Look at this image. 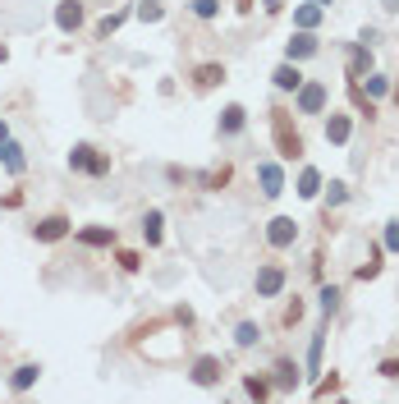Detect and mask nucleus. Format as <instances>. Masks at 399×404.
Instances as JSON below:
<instances>
[{
	"mask_svg": "<svg viewBox=\"0 0 399 404\" xmlns=\"http://www.w3.org/2000/svg\"><path fill=\"white\" fill-rule=\"evenodd\" d=\"M280 290H285V266H276V262L262 266V271H257V294H262V299H276Z\"/></svg>",
	"mask_w": 399,
	"mask_h": 404,
	"instance_id": "1a4fd4ad",
	"label": "nucleus"
},
{
	"mask_svg": "<svg viewBox=\"0 0 399 404\" xmlns=\"http://www.w3.org/2000/svg\"><path fill=\"white\" fill-rule=\"evenodd\" d=\"M326 202H330V207H339V202H349V184H339V179H335V184H330V193H326Z\"/></svg>",
	"mask_w": 399,
	"mask_h": 404,
	"instance_id": "f704fd0d",
	"label": "nucleus"
},
{
	"mask_svg": "<svg viewBox=\"0 0 399 404\" xmlns=\"http://www.w3.org/2000/svg\"><path fill=\"white\" fill-rule=\"evenodd\" d=\"M115 262H120V266H124V271H138V266H142V257H138V253H129V248H124V253H120V257H115Z\"/></svg>",
	"mask_w": 399,
	"mask_h": 404,
	"instance_id": "e433bc0d",
	"label": "nucleus"
},
{
	"mask_svg": "<svg viewBox=\"0 0 399 404\" xmlns=\"http://www.w3.org/2000/svg\"><path fill=\"white\" fill-rule=\"evenodd\" d=\"M216 83H225V64L211 60V64H198V69H193V88L198 92H211Z\"/></svg>",
	"mask_w": 399,
	"mask_h": 404,
	"instance_id": "9b49d317",
	"label": "nucleus"
},
{
	"mask_svg": "<svg viewBox=\"0 0 399 404\" xmlns=\"http://www.w3.org/2000/svg\"><path fill=\"white\" fill-rule=\"evenodd\" d=\"M386 248H390V253H399V220H390V225H386Z\"/></svg>",
	"mask_w": 399,
	"mask_h": 404,
	"instance_id": "4c0bfd02",
	"label": "nucleus"
},
{
	"mask_svg": "<svg viewBox=\"0 0 399 404\" xmlns=\"http://www.w3.org/2000/svg\"><path fill=\"white\" fill-rule=\"evenodd\" d=\"M138 18H142V23H161V18H165V5H161V0H142V5H138Z\"/></svg>",
	"mask_w": 399,
	"mask_h": 404,
	"instance_id": "393cba45",
	"label": "nucleus"
},
{
	"mask_svg": "<svg viewBox=\"0 0 399 404\" xmlns=\"http://www.w3.org/2000/svg\"><path fill=\"white\" fill-rule=\"evenodd\" d=\"M271 83H276L280 92H298V83H303V69H298L294 60H285V64H276V74H271Z\"/></svg>",
	"mask_w": 399,
	"mask_h": 404,
	"instance_id": "f8f14e48",
	"label": "nucleus"
},
{
	"mask_svg": "<svg viewBox=\"0 0 399 404\" xmlns=\"http://www.w3.org/2000/svg\"><path fill=\"white\" fill-rule=\"evenodd\" d=\"M326 101H330V88H326V83H317V79H303V83H298V92H294V111H298V115H321V111H326Z\"/></svg>",
	"mask_w": 399,
	"mask_h": 404,
	"instance_id": "f03ea898",
	"label": "nucleus"
},
{
	"mask_svg": "<svg viewBox=\"0 0 399 404\" xmlns=\"http://www.w3.org/2000/svg\"><path fill=\"white\" fill-rule=\"evenodd\" d=\"M87 175H96V179L111 175V157H106V152H96V157H92V170H87Z\"/></svg>",
	"mask_w": 399,
	"mask_h": 404,
	"instance_id": "72a5a7b5",
	"label": "nucleus"
},
{
	"mask_svg": "<svg viewBox=\"0 0 399 404\" xmlns=\"http://www.w3.org/2000/svg\"><path fill=\"white\" fill-rule=\"evenodd\" d=\"M257 184H262V198H280L285 193V170L276 161H262L257 166Z\"/></svg>",
	"mask_w": 399,
	"mask_h": 404,
	"instance_id": "423d86ee",
	"label": "nucleus"
},
{
	"mask_svg": "<svg viewBox=\"0 0 399 404\" xmlns=\"http://www.w3.org/2000/svg\"><path fill=\"white\" fill-rule=\"evenodd\" d=\"M55 28L60 33H79L83 28V0H60L55 5Z\"/></svg>",
	"mask_w": 399,
	"mask_h": 404,
	"instance_id": "0eeeda50",
	"label": "nucleus"
},
{
	"mask_svg": "<svg viewBox=\"0 0 399 404\" xmlns=\"http://www.w3.org/2000/svg\"><path fill=\"white\" fill-rule=\"evenodd\" d=\"M0 161H5V170H9V175H23V170H28L23 147H18L14 138H5V142H0Z\"/></svg>",
	"mask_w": 399,
	"mask_h": 404,
	"instance_id": "4468645a",
	"label": "nucleus"
},
{
	"mask_svg": "<svg viewBox=\"0 0 399 404\" xmlns=\"http://www.w3.org/2000/svg\"><path fill=\"white\" fill-rule=\"evenodd\" d=\"M294 239H298V220H294V216H276V220L266 225V244H271V248H289Z\"/></svg>",
	"mask_w": 399,
	"mask_h": 404,
	"instance_id": "39448f33",
	"label": "nucleus"
},
{
	"mask_svg": "<svg viewBox=\"0 0 399 404\" xmlns=\"http://www.w3.org/2000/svg\"><path fill=\"white\" fill-rule=\"evenodd\" d=\"M142 235H147V244H152V248H157L161 239H165V216H161L157 207H152L147 216H142Z\"/></svg>",
	"mask_w": 399,
	"mask_h": 404,
	"instance_id": "f3484780",
	"label": "nucleus"
},
{
	"mask_svg": "<svg viewBox=\"0 0 399 404\" xmlns=\"http://www.w3.org/2000/svg\"><path fill=\"white\" fill-rule=\"evenodd\" d=\"M271 133H276V152H280L285 161H298V157L308 152V147H303V133L294 129V115H289L285 106H276V111H271Z\"/></svg>",
	"mask_w": 399,
	"mask_h": 404,
	"instance_id": "f257e3e1",
	"label": "nucleus"
},
{
	"mask_svg": "<svg viewBox=\"0 0 399 404\" xmlns=\"http://www.w3.org/2000/svg\"><path fill=\"white\" fill-rule=\"evenodd\" d=\"M33 235L42 239V244H55V239L69 235V216H60V211H55V216H42V220L33 225Z\"/></svg>",
	"mask_w": 399,
	"mask_h": 404,
	"instance_id": "6e6552de",
	"label": "nucleus"
},
{
	"mask_svg": "<svg viewBox=\"0 0 399 404\" xmlns=\"http://www.w3.org/2000/svg\"><path fill=\"white\" fill-rule=\"evenodd\" d=\"M243 129H248V111H243L239 101L225 106V111H220V133H225V138H235V133H243Z\"/></svg>",
	"mask_w": 399,
	"mask_h": 404,
	"instance_id": "ddd939ff",
	"label": "nucleus"
},
{
	"mask_svg": "<svg viewBox=\"0 0 399 404\" xmlns=\"http://www.w3.org/2000/svg\"><path fill=\"white\" fill-rule=\"evenodd\" d=\"M339 299H344V294H339V285H326V290H321V313H335V308H339Z\"/></svg>",
	"mask_w": 399,
	"mask_h": 404,
	"instance_id": "cd10ccee",
	"label": "nucleus"
},
{
	"mask_svg": "<svg viewBox=\"0 0 399 404\" xmlns=\"http://www.w3.org/2000/svg\"><path fill=\"white\" fill-rule=\"evenodd\" d=\"M335 391H339V377L330 372V377H321V381H317V391H313V395H335Z\"/></svg>",
	"mask_w": 399,
	"mask_h": 404,
	"instance_id": "c9c22d12",
	"label": "nucleus"
},
{
	"mask_svg": "<svg viewBox=\"0 0 399 404\" xmlns=\"http://www.w3.org/2000/svg\"><path fill=\"white\" fill-rule=\"evenodd\" d=\"M262 9H266V14H280V9H285V0H262Z\"/></svg>",
	"mask_w": 399,
	"mask_h": 404,
	"instance_id": "79ce46f5",
	"label": "nucleus"
},
{
	"mask_svg": "<svg viewBox=\"0 0 399 404\" xmlns=\"http://www.w3.org/2000/svg\"><path fill=\"white\" fill-rule=\"evenodd\" d=\"M321 349H326V331H317L313 344H308V368L313 372H321Z\"/></svg>",
	"mask_w": 399,
	"mask_h": 404,
	"instance_id": "a878e982",
	"label": "nucleus"
},
{
	"mask_svg": "<svg viewBox=\"0 0 399 404\" xmlns=\"http://www.w3.org/2000/svg\"><path fill=\"white\" fill-rule=\"evenodd\" d=\"M165 179H170V184H184V179H189V170H179V166H170V170H165Z\"/></svg>",
	"mask_w": 399,
	"mask_h": 404,
	"instance_id": "ea45409f",
	"label": "nucleus"
},
{
	"mask_svg": "<svg viewBox=\"0 0 399 404\" xmlns=\"http://www.w3.org/2000/svg\"><path fill=\"white\" fill-rule=\"evenodd\" d=\"M313 5H321V9H330V5H335V0H313Z\"/></svg>",
	"mask_w": 399,
	"mask_h": 404,
	"instance_id": "a18cd8bd",
	"label": "nucleus"
},
{
	"mask_svg": "<svg viewBox=\"0 0 399 404\" xmlns=\"http://www.w3.org/2000/svg\"><path fill=\"white\" fill-rule=\"evenodd\" d=\"M92 157H96V147H87V142H79V147L69 152V166H74V170H92Z\"/></svg>",
	"mask_w": 399,
	"mask_h": 404,
	"instance_id": "b1692460",
	"label": "nucleus"
},
{
	"mask_svg": "<svg viewBox=\"0 0 399 404\" xmlns=\"http://www.w3.org/2000/svg\"><path fill=\"white\" fill-rule=\"evenodd\" d=\"M79 239H83V244H92V248H115V230H106V225L79 230Z\"/></svg>",
	"mask_w": 399,
	"mask_h": 404,
	"instance_id": "6ab92c4d",
	"label": "nucleus"
},
{
	"mask_svg": "<svg viewBox=\"0 0 399 404\" xmlns=\"http://www.w3.org/2000/svg\"><path fill=\"white\" fill-rule=\"evenodd\" d=\"M189 377H193V386H216V381L225 377V363H220L216 354H202V359L193 363V372H189Z\"/></svg>",
	"mask_w": 399,
	"mask_h": 404,
	"instance_id": "20e7f679",
	"label": "nucleus"
},
{
	"mask_svg": "<svg viewBox=\"0 0 399 404\" xmlns=\"http://www.w3.org/2000/svg\"><path fill=\"white\" fill-rule=\"evenodd\" d=\"M124 18H129V14H124V9H120V14H106V18H101V23H96V37H111V33H115V28H120V23H124Z\"/></svg>",
	"mask_w": 399,
	"mask_h": 404,
	"instance_id": "7c9ffc66",
	"label": "nucleus"
},
{
	"mask_svg": "<svg viewBox=\"0 0 399 404\" xmlns=\"http://www.w3.org/2000/svg\"><path fill=\"white\" fill-rule=\"evenodd\" d=\"M390 92H395V101H399V83H395V88H390Z\"/></svg>",
	"mask_w": 399,
	"mask_h": 404,
	"instance_id": "49530a36",
	"label": "nucleus"
},
{
	"mask_svg": "<svg viewBox=\"0 0 399 404\" xmlns=\"http://www.w3.org/2000/svg\"><path fill=\"white\" fill-rule=\"evenodd\" d=\"M349 101L358 106V115H367V120H376V97H367V88L358 79H349Z\"/></svg>",
	"mask_w": 399,
	"mask_h": 404,
	"instance_id": "2eb2a0df",
	"label": "nucleus"
},
{
	"mask_svg": "<svg viewBox=\"0 0 399 404\" xmlns=\"http://www.w3.org/2000/svg\"><path fill=\"white\" fill-rule=\"evenodd\" d=\"M390 92V79L386 74H367V97H386Z\"/></svg>",
	"mask_w": 399,
	"mask_h": 404,
	"instance_id": "c85d7f7f",
	"label": "nucleus"
},
{
	"mask_svg": "<svg viewBox=\"0 0 399 404\" xmlns=\"http://www.w3.org/2000/svg\"><path fill=\"white\" fill-rule=\"evenodd\" d=\"M376 257H381V248H372V257H367V262L363 266H358V281H372V276H381V262H376Z\"/></svg>",
	"mask_w": 399,
	"mask_h": 404,
	"instance_id": "bb28decb",
	"label": "nucleus"
},
{
	"mask_svg": "<svg viewBox=\"0 0 399 404\" xmlns=\"http://www.w3.org/2000/svg\"><path fill=\"white\" fill-rule=\"evenodd\" d=\"M367 74H372V46L354 42L349 46V79H367Z\"/></svg>",
	"mask_w": 399,
	"mask_h": 404,
	"instance_id": "9d476101",
	"label": "nucleus"
},
{
	"mask_svg": "<svg viewBox=\"0 0 399 404\" xmlns=\"http://www.w3.org/2000/svg\"><path fill=\"white\" fill-rule=\"evenodd\" d=\"M381 377H390V381L399 377V359H386V363H381Z\"/></svg>",
	"mask_w": 399,
	"mask_h": 404,
	"instance_id": "58836bf2",
	"label": "nucleus"
},
{
	"mask_svg": "<svg viewBox=\"0 0 399 404\" xmlns=\"http://www.w3.org/2000/svg\"><path fill=\"white\" fill-rule=\"evenodd\" d=\"M321 14H326V9H321V5H313V0H308V5H298V9H294V23H298V28H308V33H313V28L321 23Z\"/></svg>",
	"mask_w": 399,
	"mask_h": 404,
	"instance_id": "aec40b11",
	"label": "nucleus"
},
{
	"mask_svg": "<svg viewBox=\"0 0 399 404\" xmlns=\"http://www.w3.org/2000/svg\"><path fill=\"white\" fill-rule=\"evenodd\" d=\"M5 138H9V124H5V120H0V142H5Z\"/></svg>",
	"mask_w": 399,
	"mask_h": 404,
	"instance_id": "c03bdc74",
	"label": "nucleus"
},
{
	"mask_svg": "<svg viewBox=\"0 0 399 404\" xmlns=\"http://www.w3.org/2000/svg\"><path fill=\"white\" fill-rule=\"evenodd\" d=\"M243 391L262 400V395H271V381H266V377H248V381H243Z\"/></svg>",
	"mask_w": 399,
	"mask_h": 404,
	"instance_id": "473e14b6",
	"label": "nucleus"
},
{
	"mask_svg": "<svg viewBox=\"0 0 399 404\" xmlns=\"http://www.w3.org/2000/svg\"><path fill=\"white\" fill-rule=\"evenodd\" d=\"M193 14H198V18H216L220 14V0H193Z\"/></svg>",
	"mask_w": 399,
	"mask_h": 404,
	"instance_id": "2f4dec72",
	"label": "nucleus"
},
{
	"mask_svg": "<svg viewBox=\"0 0 399 404\" xmlns=\"http://www.w3.org/2000/svg\"><path fill=\"white\" fill-rule=\"evenodd\" d=\"M37 377H42V368H37V363H23V368H14V377H9V386H14V391H28V386H33Z\"/></svg>",
	"mask_w": 399,
	"mask_h": 404,
	"instance_id": "412c9836",
	"label": "nucleus"
},
{
	"mask_svg": "<svg viewBox=\"0 0 399 404\" xmlns=\"http://www.w3.org/2000/svg\"><path fill=\"white\" fill-rule=\"evenodd\" d=\"M298 317H303V303H298V299H294V303H289V308H285V322H298Z\"/></svg>",
	"mask_w": 399,
	"mask_h": 404,
	"instance_id": "a19ab883",
	"label": "nucleus"
},
{
	"mask_svg": "<svg viewBox=\"0 0 399 404\" xmlns=\"http://www.w3.org/2000/svg\"><path fill=\"white\" fill-rule=\"evenodd\" d=\"M257 340H262L257 322H239V326H235V344H239V349H252Z\"/></svg>",
	"mask_w": 399,
	"mask_h": 404,
	"instance_id": "5701e85b",
	"label": "nucleus"
},
{
	"mask_svg": "<svg viewBox=\"0 0 399 404\" xmlns=\"http://www.w3.org/2000/svg\"><path fill=\"white\" fill-rule=\"evenodd\" d=\"M349 133H354V124H349V115H330L326 120V142H335V147H344Z\"/></svg>",
	"mask_w": 399,
	"mask_h": 404,
	"instance_id": "dca6fc26",
	"label": "nucleus"
},
{
	"mask_svg": "<svg viewBox=\"0 0 399 404\" xmlns=\"http://www.w3.org/2000/svg\"><path fill=\"white\" fill-rule=\"evenodd\" d=\"M317 193H321V170L303 166V170H298V198H317Z\"/></svg>",
	"mask_w": 399,
	"mask_h": 404,
	"instance_id": "a211bd4d",
	"label": "nucleus"
},
{
	"mask_svg": "<svg viewBox=\"0 0 399 404\" xmlns=\"http://www.w3.org/2000/svg\"><path fill=\"white\" fill-rule=\"evenodd\" d=\"M230 175H235V170L220 166V170H211V175H202V184H207V189H225V184H230Z\"/></svg>",
	"mask_w": 399,
	"mask_h": 404,
	"instance_id": "c756f323",
	"label": "nucleus"
},
{
	"mask_svg": "<svg viewBox=\"0 0 399 404\" xmlns=\"http://www.w3.org/2000/svg\"><path fill=\"white\" fill-rule=\"evenodd\" d=\"M321 51V42H317V33H308V28H298V33L294 37H289V42H285V60H313V55Z\"/></svg>",
	"mask_w": 399,
	"mask_h": 404,
	"instance_id": "7ed1b4c3",
	"label": "nucleus"
},
{
	"mask_svg": "<svg viewBox=\"0 0 399 404\" xmlns=\"http://www.w3.org/2000/svg\"><path fill=\"white\" fill-rule=\"evenodd\" d=\"M276 386H280V391H294V386H298V368H294L289 359L276 363Z\"/></svg>",
	"mask_w": 399,
	"mask_h": 404,
	"instance_id": "4be33fe9",
	"label": "nucleus"
},
{
	"mask_svg": "<svg viewBox=\"0 0 399 404\" xmlns=\"http://www.w3.org/2000/svg\"><path fill=\"white\" fill-rule=\"evenodd\" d=\"M381 9L386 14H399V0H381Z\"/></svg>",
	"mask_w": 399,
	"mask_h": 404,
	"instance_id": "37998d69",
	"label": "nucleus"
}]
</instances>
